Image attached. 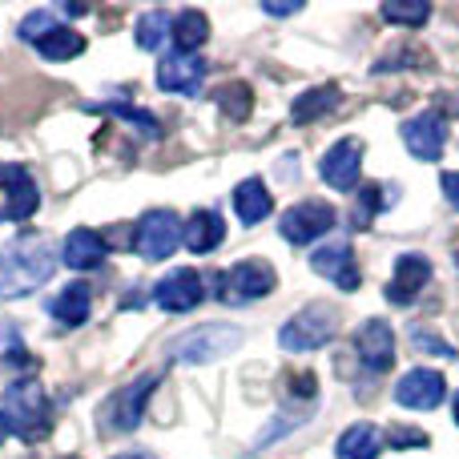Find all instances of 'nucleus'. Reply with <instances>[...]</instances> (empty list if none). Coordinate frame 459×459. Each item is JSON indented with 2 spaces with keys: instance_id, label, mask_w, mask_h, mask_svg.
<instances>
[{
  "instance_id": "nucleus-30",
  "label": "nucleus",
  "mask_w": 459,
  "mask_h": 459,
  "mask_svg": "<svg viewBox=\"0 0 459 459\" xmlns=\"http://www.w3.org/2000/svg\"><path fill=\"white\" fill-rule=\"evenodd\" d=\"M105 113H113V117H126V121H134V126L142 129L145 137H158V121H153L150 113H142V109H129V105H105Z\"/></svg>"
},
{
  "instance_id": "nucleus-3",
  "label": "nucleus",
  "mask_w": 459,
  "mask_h": 459,
  "mask_svg": "<svg viewBox=\"0 0 459 459\" xmlns=\"http://www.w3.org/2000/svg\"><path fill=\"white\" fill-rule=\"evenodd\" d=\"M334 331H339V310L326 307V302H315V307L299 310V315L278 331V342H282V351H294V355H299V351L326 347V342L334 339Z\"/></svg>"
},
{
  "instance_id": "nucleus-1",
  "label": "nucleus",
  "mask_w": 459,
  "mask_h": 459,
  "mask_svg": "<svg viewBox=\"0 0 459 459\" xmlns=\"http://www.w3.org/2000/svg\"><path fill=\"white\" fill-rule=\"evenodd\" d=\"M56 270V254L48 250L45 238H16L0 250V299H24L40 282H48Z\"/></svg>"
},
{
  "instance_id": "nucleus-33",
  "label": "nucleus",
  "mask_w": 459,
  "mask_h": 459,
  "mask_svg": "<svg viewBox=\"0 0 459 459\" xmlns=\"http://www.w3.org/2000/svg\"><path fill=\"white\" fill-rule=\"evenodd\" d=\"M391 444H395V447H407V444H428V436H423V431L395 428V431H391Z\"/></svg>"
},
{
  "instance_id": "nucleus-6",
  "label": "nucleus",
  "mask_w": 459,
  "mask_h": 459,
  "mask_svg": "<svg viewBox=\"0 0 459 459\" xmlns=\"http://www.w3.org/2000/svg\"><path fill=\"white\" fill-rule=\"evenodd\" d=\"M182 242V218L174 210H150V214L137 222V234H134V250L142 254L145 262H161L178 250Z\"/></svg>"
},
{
  "instance_id": "nucleus-19",
  "label": "nucleus",
  "mask_w": 459,
  "mask_h": 459,
  "mask_svg": "<svg viewBox=\"0 0 459 459\" xmlns=\"http://www.w3.org/2000/svg\"><path fill=\"white\" fill-rule=\"evenodd\" d=\"M222 238H226V226H222V214H218V210H194L190 222L182 226V242L190 246L194 254L218 250Z\"/></svg>"
},
{
  "instance_id": "nucleus-20",
  "label": "nucleus",
  "mask_w": 459,
  "mask_h": 459,
  "mask_svg": "<svg viewBox=\"0 0 459 459\" xmlns=\"http://www.w3.org/2000/svg\"><path fill=\"white\" fill-rule=\"evenodd\" d=\"M234 210H238V218H242L246 226H258L262 218H270L274 198H270V190L258 182V178H246V182L234 190Z\"/></svg>"
},
{
  "instance_id": "nucleus-36",
  "label": "nucleus",
  "mask_w": 459,
  "mask_h": 459,
  "mask_svg": "<svg viewBox=\"0 0 459 459\" xmlns=\"http://www.w3.org/2000/svg\"><path fill=\"white\" fill-rule=\"evenodd\" d=\"M117 459H153V455H145V452H129V455H117Z\"/></svg>"
},
{
  "instance_id": "nucleus-4",
  "label": "nucleus",
  "mask_w": 459,
  "mask_h": 459,
  "mask_svg": "<svg viewBox=\"0 0 459 459\" xmlns=\"http://www.w3.org/2000/svg\"><path fill=\"white\" fill-rule=\"evenodd\" d=\"M274 266L262 258H250V262H238L230 266L222 278H218V299L230 302V307H242V302H254V299H266L274 290Z\"/></svg>"
},
{
  "instance_id": "nucleus-25",
  "label": "nucleus",
  "mask_w": 459,
  "mask_h": 459,
  "mask_svg": "<svg viewBox=\"0 0 459 459\" xmlns=\"http://www.w3.org/2000/svg\"><path fill=\"white\" fill-rule=\"evenodd\" d=\"M37 53L45 56V61H73L77 53H85V37H81L77 29H53L45 40L37 45Z\"/></svg>"
},
{
  "instance_id": "nucleus-5",
  "label": "nucleus",
  "mask_w": 459,
  "mask_h": 459,
  "mask_svg": "<svg viewBox=\"0 0 459 459\" xmlns=\"http://www.w3.org/2000/svg\"><path fill=\"white\" fill-rule=\"evenodd\" d=\"M238 347H242V331H238V326L210 323V326L190 331L186 339H178L174 342V355L182 359V363H210V359L234 355Z\"/></svg>"
},
{
  "instance_id": "nucleus-31",
  "label": "nucleus",
  "mask_w": 459,
  "mask_h": 459,
  "mask_svg": "<svg viewBox=\"0 0 459 459\" xmlns=\"http://www.w3.org/2000/svg\"><path fill=\"white\" fill-rule=\"evenodd\" d=\"M379 210V186H367L363 194H359V230H367V222H371V214Z\"/></svg>"
},
{
  "instance_id": "nucleus-14",
  "label": "nucleus",
  "mask_w": 459,
  "mask_h": 459,
  "mask_svg": "<svg viewBox=\"0 0 459 459\" xmlns=\"http://www.w3.org/2000/svg\"><path fill=\"white\" fill-rule=\"evenodd\" d=\"M310 266H315V274L331 278L339 290H359V266H355V254H351L347 242L318 246V250L310 254Z\"/></svg>"
},
{
  "instance_id": "nucleus-32",
  "label": "nucleus",
  "mask_w": 459,
  "mask_h": 459,
  "mask_svg": "<svg viewBox=\"0 0 459 459\" xmlns=\"http://www.w3.org/2000/svg\"><path fill=\"white\" fill-rule=\"evenodd\" d=\"M439 186H444V194H447V202L459 210V169H447L444 178H439Z\"/></svg>"
},
{
  "instance_id": "nucleus-18",
  "label": "nucleus",
  "mask_w": 459,
  "mask_h": 459,
  "mask_svg": "<svg viewBox=\"0 0 459 459\" xmlns=\"http://www.w3.org/2000/svg\"><path fill=\"white\" fill-rule=\"evenodd\" d=\"M105 254H109V246H105V238L97 234V230H85L77 226L69 238H65V250H61V262L73 270H97L105 262Z\"/></svg>"
},
{
  "instance_id": "nucleus-8",
  "label": "nucleus",
  "mask_w": 459,
  "mask_h": 459,
  "mask_svg": "<svg viewBox=\"0 0 459 459\" xmlns=\"http://www.w3.org/2000/svg\"><path fill=\"white\" fill-rule=\"evenodd\" d=\"M318 174H323V182L331 186V190L351 194L359 186V178H363V142H359V137L334 142L331 150L323 153V161H318Z\"/></svg>"
},
{
  "instance_id": "nucleus-13",
  "label": "nucleus",
  "mask_w": 459,
  "mask_h": 459,
  "mask_svg": "<svg viewBox=\"0 0 459 459\" xmlns=\"http://www.w3.org/2000/svg\"><path fill=\"white\" fill-rule=\"evenodd\" d=\"M202 81H206V61L198 56H186L174 53L158 65V85L166 93H182V97H198L202 93Z\"/></svg>"
},
{
  "instance_id": "nucleus-21",
  "label": "nucleus",
  "mask_w": 459,
  "mask_h": 459,
  "mask_svg": "<svg viewBox=\"0 0 459 459\" xmlns=\"http://www.w3.org/2000/svg\"><path fill=\"white\" fill-rule=\"evenodd\" d=\"M53 318L61 326H81L89 318V310H93V294H89V286L85 282H69L61 294L53 299Z\"/></svg>"
},
{
  "instance_id": "nucleus-22",
  "label": "nucleus",
  "mask_w": 459,
  "mask_h": 459,
  "mask_svg": "<svg viewBox=\"0 0 459 459\" xmlns=\"http://www.w3.org/2000/svg\"><path fill=\"white\" fill-rule=\"evenodd\" d=\"M169 37H174L178 53L194 56V48H202V45H206V37H210L206 13H198V8H186V13H178V16H174V29H169Z\"/></svg>"
},
{
  "instance_id": "nucleus-10",
  "label": "nucleus",
  "mask_w": 459,
  "mask_h": 459,
  "mask_svg": "<svg viewBox=\"0 0 459 459\" xmlns=\"http://www.w3.org/2000/svg\"><path fill=\"white\" fill-rule=\"evenodd\" d=\"M202 299H206V282H202L198 270H186V266L166 274L153 286V302H158L161 310H169V315H186V310H194Z\"/></svg>"
},
{
  "instance_id": "nucleus-28",
  "label": "nucleus",
  "mask_w": 459,
  "mask_h": 459,
  "mask_svg": "<svg viewBox=\"0 0 459 459\" xmlns=\"http://www.w3.org/2000/svg\"><path fill=\"white\" fill-rule=\"evenodd\" d=\"M218 105L226 109L230 121H246L250 117V85H242V81H234V85H222L218 89Z\"/></svg>"
},
{
  "instance_id": "nucleus-35",
  "label": "nucleus",
  "mask_w": 459,
  "mask_h": 459,
  "mask_svg": "<svg viewBox=\"0 0 459 459\" xmlns=\"http://www.w3.org/2000/svg\"><path fill=\"white\" fill-rule=\"evenodd\" d=\"M8 431H13V428H8V420H4V411H0V444H4V436H8Z\"/></svg>"
},
{
  "instance_id": "nucleus-16",
  "label": "nucleus",
  "mask_w": 459,
  "mask_h": 459,
  "mask_svg": "<svg viewBox=\"0 0 459 459\" xmlns=\"http://www.w3.org/2000/svg\"><path fill=\"white\" fill-rule=\"evenodd\" d=\"M428 282H431V262L423 258V254H403V258L395 262V278L387 282V299L395 302V307H403V302H411Z\"/></svg>"
},
{
  "instance_id": "nucleus-23",
  "label": "nucleus",
  "mask_w": 459,
  "mask_h": 459,
  "mask_svg": "<svg viewBox=\"0 0 459 459\" xmlns=\"http://www.w3.org/2000/svg\"><path fill=\"white\" fill-rule=\"evenodd\" d=\"M379 447H383V436L371 428V423H355L339 436V459H379Z\"/></svg>"
},
{
  "instance_id": "nucleus-15",
  "label": "nucleus",
  "mask_w": 459,
  "mask_h": 459,
  "mask_svg": "<svg viewBox=\"0 0 459 459\" xmlns=\"http://www.w3.org/2000/svg\"><path fill=\"white\" fill-rule=\"evenodd\" d=\"M355 351L367 371H387V367L395 363V331H391L383 318H371V323L359 331Z\"/></svg>"
},
{
  "instance_id": "nucleus-37",
  "label": "nucleus",
  "mask_w": 459,
  "mask_h": 459,
  "mask_svg": "<svg viewBox=\"0 0 459 459\" xmlns=\"http://www.w3.org/2000/svg\"><path fill=\"white\" fill-rule=\"evenodd\" d=\"M452 411H455V423H459V395H455V407H452Z\"/></svg>"
},
{
  "instance_id": "nucleus-26",
  "label": "nucleus",
  "mask_w": 459,
  "mask_h": 459,
  "mask_svg": "<svg viewBox=\"0 0 459 459\" xmlns=\"http://www.w3.org/2000/svg\"><path fill=\"white\" fill-rule=\"evenodd\" d=\"M169 29H174L169 13H145L142 21H137V48H161Z\"/></svg>"
},
{
  "instance_id": "nucleus-7",
  "label": "nucleus",
  "mask_w": 459,
  "mask_h": 459,
  "mask_svg": "<svg viewBox=\"0 0 459 459\" xmlns=\"http://www.w3.org/2000/svg\"><path fill=\"white\" fill-rule=\"evenodd\" d=\"M153 387H158V375H142L129 387H121L109 403L101 407V428L105 431H134L145 415V403H150Z\"/></svg>"
},
{
  "instance_id": "nucleus-27",
  "label": "nucleus",
  "mask_w": 459,
  "mask_h": 459,
  "mask_svg": "<svg viewBox=\"0 0 459 459\" xmlns=\"http://www.w3.org/2000/svg\"><path fill=\"white\" fill-rule=\"evenodd\" d=\"M383 13V21H391V24H407V29H411V24H423L431 16V8L423 4V0H387V4L379 8Z\"/></svg>"
},
{
  "instance_id": "nucleus-11",
  "label": "nucleus",
  "mask_w": 459,
  "mask_h": 459,
  "mask_svg": "<svg viewBox=\"0 0 459 459\" xmlns=\"http://www.w3.org/2000/svg\"><path fill=\"white\" fill-rule=\"evenodd\" d=\"M447 395V383L439 371H428V367H415V371H407L403 379L395 383V403L399 407H411V411H431V407H439Z\"/></svg>"
},
{
  "instance_id": "nucleus-17",
  "label": "nucleus",
  "mask_w": 459,
  "mask_h": 459,
  "mask_svg": "<svg viewBox=\"0 0 459 459\" xmlns=\"http://www.w3.org/2000/svg\"><path fill=\"white\" fill-rule=\"evenodd\" d=\"M0 178H4V190H8V218H13V222H29V218L40 210L37 182L29 178L24 166H8Z\"/></svg>"
},
{
  "instance_id": "nucleus-2",
  "label": "nucleus",
  "mask_w": 459,
  "mask_h": 459,
  "mask_svg": "<svg viewBox=\"0 0 459 459\" xmlns=\"http://www.w3.org/2000/svg\"><path fill=\"white\" fill-rule=\"evenodd\" d=\"M4 420L16 436L40 439L48 431V395L40 383L21 379L13 387H4Z\"/></svg>"
},
{
  "instance_id": "nucleus-29",
  "label": "nucleus",
  "mask_w": 459,
  "mask_h": 459,
  "mask_svg": "<svg viewBox=\"0 0 459 459\" xmlns=\"http://www.w3.org/2000/svg\"><path fill=\"white\" fill-rule=\"evenodd\" d=\"M53 29H61V24H56V16L48 13V8H37V13H29L21 21V40H29V45H40V40H45Z\"/></svg>"
},
{
  "instance_id": "nucleus-34",
  "label": "nucleus",
  "mask_w": 459,
  "mask_h": 459,
  "mask_svg": "<svg viewBox=\"0 0 459 459\" xmlns=\"http://www.w3.org/2000/svg\"><path fill=\"white\" fill-rule=\"evenodd\" d=\"M262 8H266L270 16H286V13H299L302 4H270V0H266V4H262Z\"/></svg>"
},
{
  "instance_id": "nucleus-12",
  "label": "nucleus",
  "mask_w": 459,
  "mask_h": 459,
  "mask_svg": "<svg viewBox=\"0 0 459 459\" xmlns=\"http://www.w3.org/2000/svg\"><path fill=\"white\" fill-rule=\"evenodd\" d=\"M403 145L415 153L420 161H439L444 158V145H447V126H444V117L439 113H420V117H411V121H403Z\"/></svg>"
},
{
  "instance_id": "nucleus-24",
  "label": "nucleus",
  "mask_w": 459,
  "mask_h": 459,
  "mask_svg": "<svg viewBox=\"0 0 459 459\" xmlns=\"http://www.w3.org/2000/svg\"><path fill=\"white\" fill-rule=\"evenodd\" d=\"M334 105H339V89L334 85H323V89H307V93L294 101L290 117L299 121V126H307V121H318L323 113H331Z\"/></svg>"
},
{
  "instance_id": "nucleus-9",
  "label": "nucleus",
  "mask_w": 459,
  "mask_h": 459,
  "mask_svg": "<svg viewBox=\"0 0 459 459\" xmlns=\"http://www.w3.org/2000/svg\"><path fill=\"white\" fill-rule=\"evenodd\" d=\"M326 230H334V206H326V202H299V206H290L278 218V234L294 246L315 242Z\"/></svg>"
}]
</instances>
